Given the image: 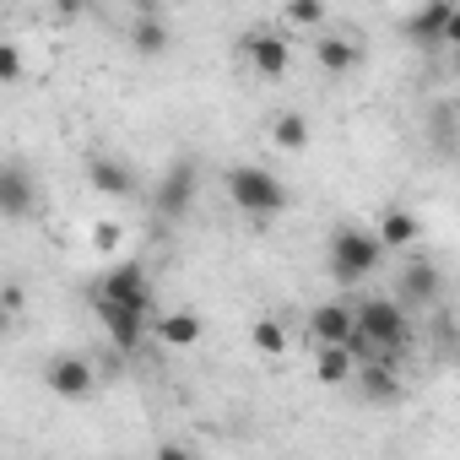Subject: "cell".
Returning a JSON list of instances; mask_svg holds the SVG:
<instances>
[{"label":"cell","instance_id":"cell-1","mask_svg":"<svg viewBox=\"0 0 460 460\" xmlns=\"http://www.w3.org/2000/svg\"><path fill=\"white\" fill-rule=\"evenodd\" d=\"M222 190H227V200H234V211L250 217V222H271L277 211H288V184H282L271 168H261V163L227 168Z\"/></svg>","mask_w":460,"mask_h":460},{"label":"cell","instance_id":"cell-2","mask_svg":"<svg viewBox=\"0 0 460 460\" xmlns=\"http://www.w3.org/2000/svg\"><path fill=\"white\" fill-rule=\"evenodd\" d=\"M385 261V239H379V227L368 234V227H336L331 234V250H325V266H331V282L336 288H358L379 271Z\"/></svg>","mask_w":460,"mask_h":460},{"label":"cell","instance_id":"cell-3","mask_svg":"<svg viewBox=\"0 0 460 460\" xmlns=\"http://www.w3.org/2000/svg\"><path fill=\"white\" fill-rule=\"evenodd\" d=\"M358 331L368 336L374 358H401V352L411 347V336H417L401 298H363V304H358Z\"/></svg>","mask_w":460,"mask_h":460},{"label":"cell","instance_id":"cell-4","mask_svg":"<svg viewBox=\"0 0 460 460\" xmlns=\"http://www.w3.org/2000/svg\"><path fill=\"white\" fill-rule=\"evenodd\" d=\"M195 190H200V168H195V157H173V163L163 168L157 190H152V211H157L163 222H179V217H190Z\"/></svg>","mask_w":460,"mask_h":460},{"label":"cell","instance_id":"cell-5","mask_svg":"<svg viewBox=\"0 0 460 460\" xmlns=\"http://www.w3.org/2000/svg\"><path fill=\"white\" fill-rule=\"evenodd\" d=\"M352 336H358V304L331 298V304L309 309V341L314 347H352Z\"/></svg>","mask_w":460,"mask_h":460},{"label":"cell","instance_id":"cell-6","mask_svg":"<svg viewBox=\"0 0 460 460\" xmlns=\"http://www.w3.org/2000/svg\"><path fill=\"white\" fill-rule=\"evenodd\" d=\"M44 385L60 395V401H87L98 390V368L82 358V352H60L44 363Z\"/></svg>","mask_w":460,"mask_h":460},{"label":"cell","instance_id":"cell-7","mask_svg":"<svg viewBox=\"0 0 460 460\" xmlns=\"http://www.w3.org/2000/svg\"><path fill=\"white\" fill-rule=\"evenodd\" d=\"M244 55H250V71H255L261 82H282V76L293 71V44H288L282 33H271V28H255V33L244 39Z\"/></svg>","mask_w":460,"mask_h":460},{"label":"cell","instance_id":"cell-8","mask_svg":"<svg viewBox=\"0 0 460 460\" xmlns=\"http://www.w3.org/2000/svg\"><path fill=\"white\" fill-rule=\"evenodd\" d=\"M98 298H114V304H136V309H152V277L141 261H119L98 277Z\"/></svg>","mask_w":460,"mask_h":460},{"label":"cell","instance_id":"cell-9","mask_svg":"<svg viewBox=\"0 0 460 460\" xmlns=\"http://www.w3.org/2000/svg\"><path fill=\"white\" fill-rule=\"evenodd\" d=\"M98 320H103V331H109V341H114L119 352H136V347L146 341V331H152L146 309H136V304H114V298H98Z\"/></svg>","mask_w":460,"mask_h":460},{"label":"cell","instance_id":"cell-10","mask_svg":"<svg viewBox=\"0 0 460 460\" xmlns=\"http://www.w3.org/2000/svg\"><path fill=\"white\" fill-rule=\"evenodd\" d=\"M438 293H444V271H438L433 261H411V266H401V277H395V298H401L406 309H433Z\"/></svg>","mask_w":460,"mask_h":460},{"label":"cell","instance_id":"cell-11","mask_svg":"<svg viewBox=\"0 0 460 460\" xmlns=\"http://www.w3.org/2000/svg\"><path fill=\"white\" fill-rule=\"evenodd\" d=\"M449 17H455V0H422V6H417L401 28H406V39H411L417 49H438V44H444Z\"/></svg>","mask_w":460,"mask_h":460},{"label":"cell","instance_id":"cell-12","mask_svg":"<svg viewBox=\"0 0 460 460\" xmlns=\"http://www.w3.org/2000/svg\"><path fill=\"white\" fill-rule=\"evenodd\" d=\"M33 200H39V190H33V173H28L22 163H6V168H0V211H6L12 222H22V217L33 211Z\"/></svg>","mask_w":460,"mask_h":460},{"label":"cell","instance_id":"cell-13","mask_svg":"<svg viewBox=\"0 0 460 460\" xmlns=\"http://www.w3.org/2000/svg\"><path fill=\"white\" fill-rule=\"evenodd\" d=\"M87 184H93L98 195H114V200L136 195V173H130L119 157H109V152H93V157H87Z\"/></svg>","mask_w":460,"mask_h":460},{"label":"cell","instance_id":"cell-14","mask_svg":"<svg viewBox=\"0 0 460 460\" xmlns=\"http://www.w3.org/2000/svg\"><path fill=\"white\" fill-rule=\"evenodd\" d=\"M374 406H390L401 395V379H395V358H363L358 363V379H352Z\"/></svg>","mask_w":460,"mask_h":460},{"label":"cell","instance_id":"cell-15","mask_svg":"<svg viewBox=\"0 0 460 460\" xmlns=\"http://www.w3.org/2000/svg\"><path fill=\"white\" fill-rule=\"evenodd\" d=\"M314 60H320L325 76H352V71L363 66V49H358L347 33H325V39L314 44Z\"/></svg>","mask_w":460,"mask_h":460},{"label":"cell","instance_id":"cell-16","mask_svg":"<svg viewBox=\"0 0 460 460\" xmlns=\"http://www.w3.org/2000/svg\"><path fill=\"white\" fill-rule=\"evenodd\" d=\"M358 363H363V358H358L352 347H320V352H314V379H320V385H352V379H358Z\"/></svg>","mask_w":460,"mask_h":460},{"label":"cell","instance_id":"cell-17","mask_svg":"<svg viewBox=\"0 0 460 460\" xmlns=\"http://www.w3.org/2000/svg\"><path fill=\"white\" fill-rule=\"evenodd\" d=\"M379 239H385V250H411V244L422 239V222H417L406 206H385V217H379Z\"/></svg>","mask_w":460,"mask_h":460},{"label":"cell","instance_id":"cell-18","mask_svg":"<svg viewBox=\"0 0 460 460\" xmlns=\"http://www.w3.org/2000/svg\"><path fill=\"white\" fill-rule=\"evenodd\" d=\"M168 44H173V28H168L163 17H136V22H130V49H136V55L157 60V55H168Z\"/></svg>","mask_w":460,"mask_h":460},{"label":"cell","instance_id":"cell-19","mask_svg":"<svg viewBox=\"0 0 460 460\" xmlns=\"http://www.w3.org/2000/svg\"><path fill=\"white\" fill-rule=\"evenodd\" d=\"M157 341H163V347H195V341H200V314H190V309L163 314V320H157Z\"/></svg>","mask_w":460,"mask_h":460},{"label":"cell","instance_id":"cell-20","mask_svg":"<svg viewBox=\"0 0 460 460\" xmlns=\"http://www.w3.org/2000/svg\"><path fill=\"white\" fill-rule=\"evenodd\" d=\"M309 136H314V130H309V119H304L298 109H282V114L271 119V141H277L282 152H304Z\"/></svg>","mask_w":460,"mask_h":460},{"label":"cell","instance_id":"cell-21","mask_svg":"<svg viewBox=\"0 0 460 460\" xmlns=\"http://www.w3.org/2000/svg\"><path fill=\"white\" fill-rule=\"evenodd\" d=\"M250 336H255V347H261L266 358H282V352H288V325H282V320H255Z\"/></svg>","mask_w":460,"mask_h":460},{"label":"cell","instance_id":"cell-22","mask_svg":"<svg viewBox=\"0 0 460 460\" xmlns=\"http://www.w3.org/2000/svg\"><path fill=\"white\" fill-rule=\"evenodd\" d=\"M293 28H325V0H288Z\"/></svg>","mask_w":460,"mask_h":460},{"label":"cell","instance_id":"cell-23","mask_svg":"<svg viewBox=\"0 0 460 460\" xmlns=\"http://www.w3.org/2000/svg\"><path fill=\"white\" fill-rule=\"evenodd\" d=\"M0 82H22V49L17 44H0Z\"/></svg>","mask_w":460,"mask_h":460},{"label":"cell","instance_id":"cell-24","mask_svg":"<svg viewBox=\"0 0 460 460\" xmlns=\"http://www.w3.org/2000/svg\"><path fill=\"white\" fill-rule=\"evenodd\" d=\"M93 244H98V250H114V244H119V227H114V222H98V227H93Z\"/></svg>","mask_w":460,"mask_h":460},{"label":"cell","instance_id":"cell-25","mask_svg":"<svg viewBox=\"0 0 460 460\" xmlns=\"http://www.w3.org/2000/svg\"><path fill=\"white\" fill-rule=\"evenodd\" d=\"M55 12L71 22V17H82V12H87V0H55Z\"/></svg>","mask_w":460,"mask_h":460},{"label":"cell","instance_id":"cell-26","mask_svg":"<svg viewBox=\"0 0 460 460\" xmlns=\"http://www.w3.org/2000/svg\"><path fill=\"white\" fill-rule=\"evenodd\" d=\"M444 44L460 49V6H455V17H449V28H444Z\"/></svg>","mask_w":460,"mask_h":460},{"label":"cell","instance_id":"cell-27","mask_svg":"<svg viewBox=\"0 0 460 460\" xmlns=\"http://www.w3.org/2000/svg\"><path fill=\"white\" fill-rule=\"evenodd\" d=\"M455 76H460V49H455Z\"/></svg>","mask_w":460,"mask_h":460}]
</instances>
